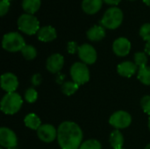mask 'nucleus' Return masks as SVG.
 Wrapping results in <instances>:
<instances>
[{
  "instance_id": "38",
  "label": "nucleus",
  "mask_w": 150,
  "mask_h": 149,
  "mask_svg": "<svg viewBox=\"0 0 150 149\" xmlns=\"http://www.w3.org/2000/svg\"><path fill=\"white\" fill-rule=\"evenodd\" d=\"M121 149H124V148H121Z\"/></svg>"
},
{
  "instance_id": "37",
  "label": "nucleus",
  "mask_w": 150,
  "mask_h": 149,
  "mask_svg": "<svg viewBox=\"0 0 150 149\" xmlns=\"http://www.w3.org/2000/svg\"><path fill=\"white\" fill-rule=\"evenodd\" d=\"M9 149H17V148H9Z\"/></svg>"
},
{
  "instance_id": "10",
  "label": "nucleus",
  "mask_w": 150,
  "mask_h": 149,
  "mask_svg": "<svg viewBox=\"0 0 150 149\" xmlns=\"http://www.w3.org/2000/svg\"><path fill=\"white\" fill-rule=\"evenodd\" d=\"M37 135L41 141L45 143H51L57 139V130L50 124H44L37 130Z\"/></svg>"
},
{
  "instance_id": "11",
  "label": "nucleus",
  "mask_w": 150,
  "mask_h": 149,
  "mask_svg": "<svg viewBox=\"0 0 150 149\" xmlns=\"http://www.w3.org/2000/svg\"><path fill=\"white\" fill-rule=\"evenodd\" d=\"M1 88L7 93L15 92L18 87V77L11 72L4 73L1 76Z\"/></svg>"
},
{
  "instance_id": "34",
  "label": "nucleus",
  "mask_w": 150,
  "mask_h": 149,
  "mask_svg": "<svg viewBox=\"0 0 150 149\" xmlns=\"http://www.w3.org/2000/svg\"><path fill=\"white\" fill-rule=\"evenodd\" d=\"M143 2H144L146 4H148V5H149L150 6V0H143Z\"/></svg>"
},
{
  "instance_id": "7",
  "label": "nucleus",
  "mask_w": 150,
  "mask_h": 149,
  "mask_svg": "<svg viewBox=\"0 0 150 149\" xmlns=\"http://www.w3.org/2000/svg\"><path fill=\"white\" fill-rule=\"evenodd\" d=\"M132 123V116L125 111H118L112 113L109 119V124L116 130L125 129Z\"/></svg>"
},
{
  "instance_id": "26",
  "label": "nucleus",
  "mask_w": 150,
  "mask_h": 149,
  "mask_svg": "<svg viewBox=\"0 0 150 149\" xmlns=\"http://www.w3.org/2000/svg\"><path fill=\"white\" fill-rule=\"evenodd\" d=\"M38 98V92L35 89L33 88H29L25 90V99L27 103L33 104L36 102Z\"/></svg>"
},
{
  "instance_id": "4",
  "label": "nucleus",
  "mask_w": 150,
  "mask_h": 149,
  "mask_svg": "<svg viewBox=\"0 0 150 149\" xmlns=\"http://www.w3.org/2000/svg\"><path fill=\"white\" fill-rule=\"evenodd\" d=\"M25 45L23 36L17 32H11L4 34L2 40L3 48L8 52L21 51Z\"/></svg>"
},
{
  "instance_id": "15",
  "label": "nucleus",
  "mask_w": 150,
  "mask_h": 149,
  "mask_svg": "<svg viewBox=\"0 0 150 149\" xmlns=\"http://www.w3.org/2000/svg\"><path fill=\"white\" fill-rule=\"evenodd\" d=\"M57 36L56 30L52 25H45L40 28L37 32V37L40 41L49 42L54 40Z\"/></svg>"
},
{
  "instance_id": "3",
  "label": "nucleus",
  "mask_w": 150,
  "mask_h": 149,
  "mask_svg": "<svg viewBox=\"0 0 150 149\" xmlns=\"http://www.w3.org/2000/svg\"><path fill=\"white\" fill-rule=\"evenodd\" d=\"M123 20V12L117 7L112 6L105 11L103 15V18L100 20L102 26L108 29H115L120 25Z\"/></svg>"
},
{
  "instance_id": "13",
  "label": "nucleus",
  "mask_w": 150,
  "mask_h": 149,
  "mask_svg": "<svg viewBox=\"0 0 150 149\" xmlns=\"http://www.w3.org/2000/svg\"><path fill=\"white\" fill-rule=\"evenodd\" d=\"M112 50L118 56H126L131 50V42L125 37H120L113 41Z\"/></svg>"
},
{
  "instance_id": "8",
  "label": "nucleus",
  "mask_w": 150,
  "mask_h": 149,
  "mask_svg": "<svg viewBox=\"0 0 150 149\" xmlns=\"http://www.w3.org/2000/svg\"><path fill=\"white\" fill-rule=\"evenodd\" d=\"M0 145L6 149L16 148L18 146V138L16 133L8 127L0 128Z\"/></svg>"
},
{
  "instance_id": "14",
  "label": "nucleus",
  "mask_w": 150,
  "mask_h": 149,
  "mask_svg": "<svg viewBox=\"0 0 150 149\" xmlns=\"http://www.w3.org/2000/svg\"><path fill=\"white\" fill-rule=\"evenodd\" d=\"M138 67L136 64L130 61H126L120 63L117 67V72L120 76L130 78L137 72Z\"/></svg>"
},
{
  "instance_id": "19",
  "label": "nucleus",
  "mask_w": 150,
  "mask_h": 149,
  "mask_svg": "<svg viewBox=\"0 0 150 149\" xmlns=\"http://www.w3.org/2000/svg\"><path fill=\"white\" fill-rule=\"evenodd\" d=\"M24 123L26 127L32 130H38L41 126L40 119L35 113H29L24 119Z\"/></svg>"
},
{
  "instance_id": "31",
  "label": "nucleus",
  "mask_w": 150,
  "mask_h": 149,
  "mask_svg": "<svg viewBox=\"0 0 150 149\" xmlns=\"http://www.w3.org/2000/svg\"><path fill=\"white\" fill-rule=\"evenodd\" d=\"M41 81H42V77L40 74H35L32 77V83L34 86H39L40 84Z\"/></svg>"
},
{
  "instance_id": "21",
  "label": "nucleus",
  "mask_w": 150,
  "mask_h": 149,
  "mask_svg": "<svg viewBox=\"0 0 150 149\" xmlns=\"http://www.w3.org/2000/svg\"><path fill=\"white\" fill-rule=\"evenodd\" d=\"M138 80L143 83L144 85H150V67L149 66H145L142 68H140L138 70V75H137Z\"/></svg>"
},
{
  "instance_id": "16",
  "label": "nucleus",
  "mask_w": 150,
  "mask_h": 149,
  "mask_svg": "<svg viewBox=\"0 0 150 149\" xmlns=\"http://www.w3.org/2000/svg\"><path fill=\"white\" fill-rule=\"evenodd\" d=\"M87 38L91 41H98L105 38V27L102 25H95L91 27L86 32Z\"/></svg>"
},
{
  "instance_id": "32",
  "label": "nucleus",
  "mask_w": 150,
  "mask_h": 149,
  "mask_svg": "<svg viewBox=\"0 0 150 149\" xmlns=\"http://www.w3.org/2000/svg\"><path fill=\"white\" fill-rule=\"evenodd\" d=\"M104 2H105L106 4H118L120 2V0H103Z\"/></svg>"
},
{
  "instance_id": "36",
  "label": "nucleus",
  "mask_w": 150,
  "mask_h": 149,
  "mask_svg": "<svg viewBox=\"0 0 150 149\" xmlns=\"http://www.w3.org/2000/svg\"><path fill=\"white\" fill-rule=\"evenodd\" d=\"M149 131H150V116H149Z\"/></svg>"
},
{
  "instance_id": "9",
  "label": "nucleus",
  "mask_w": 150,
  "mask_h": 149,
  "mask_svg": "<svg viewBox=\"0 0 150 149\" xmlns=\"http://www.w3.org/2000/svg\"><path fill=\"white\" fill-rule=\"evenodd\" d=\"M78 56L82 62L85 64H94L97 61V51L90 44L84 43L79 46L78 48Z\"/></svg>"
},
{
  "instance_id": "29",
  "label": "nucleus",
  "mask_w": 150,
  "mask_h": 149,
  "mask_svg": "<svg viewBox=\"0 0 150 149\" xmlns=\"http://www.w3.org/2000/svg\"><path fill=\"white\" fill-rule=\"evenodd\" d=\"M10 1L9 0H1L0 2V15L4 16L9 10Z\"/></svg>"
},
{
  "instance_id": "12",
  "label": "nucleus",
  "mask_w": 150,
  "mask_h": 149,
  "mask_svg": "<svg viewBox=\"0 0 150 149\" xmlns=\"http://www.w3.org/2000/svg\"><path fill=\"white\" fill-rule=\"evenodd\" d=\"M64 65V58L61 54H51L46 63V68L47 71H49L52 74L59 73Z\"/></svg>"
},
{
  "instance_id": "17",
  "label": "nucleus",
  "mask_w": 150,
  "mask_h": 149,
  "mask_svg": "<svg viewBox=\"0 0 150 149\" xmlns=\"http://www.w3.org/2000/svg\"><path fill=\"white\" fill-rule=\"evenodd\" d=\"M103 0H83L82 8L89 14H93L98 11L102 7Z\"/></svg>"
},
{
  "instance_id": "39",
  "label": "nucleus",
  "mask_w": 150,
  "mask_h": 149,
  "mask_svg": "<svg viewBox=\"0 0 150 149\" xmlns=\"http://www.w3.org/2000/svg\"><path fill=\"white\" fill-rule=\"evenodd\" d=\"M9 1H10V0H9Z\"/></svg>"
},
{
  "instance_id": "25",
  "label": "nucleus",
  "mask_w": 150,
  "mask_h": 149,
  "mask_svg": "<svg viewBox=\"0 0 150 149\" xmlns=\"http://www.w3.org/2000/svg\"><path fill=\"white\" fill-rule=\"evenodd\" d=\"M79 149H102V145L98 141L91 139L83 141Z\"/></svg>"
},
{
  "instance_id": "30",
  "label": "nucleus",
  "mask_w": 150,
  "mask_h": 149,
  "mask_svg": "<svg viewBox=\"0 0 150 149\" xmlns=\"http://www.w3.org/2000/svg\"><path fill=\"white\" fill-rule=\"evenodd\" d=\"M78 48H79V46L77 45L76 42L75 41H69L68 42V45H67V49H68V52L69 54H76V52H78Z\"/></svg>"
},
{
  "instance_id": "20",
  "label": "nucleus",
  "mask_w": 150,
  "mask_h": 149,
  "mask_svg": "<svg viewBox=\"0 0 150 149\" xmlns=\"http://www.w3.org/2000/svg\"><path fill=\"white\" fill-rule=\"evenodd\" d=\"M40 6V0H23L22 7L29 14H33L39 10Z\"/></svg>"
},
{
  "instance_id": "23",
  "label": "nucleus",
  "mask_w": 150,
  "mask_h": 149,
  "mask_svg": "<svg viewBox=\"0 0 150 149\" xmlns=\"http://www.w3.org/2000/svg\"><path fill=\"white\" fill-rule=\"evenodd\" d=\"M21 53H22L23 56L25 57V60H28V61L33 60L37 56V50L32 45H25L22 48Z\"/></svg>"
},
{
  "instance_id": "33",
  "label": "nucleus",
  "mask_w": 150,
  "mask_h": 149,
  "mask_svg": "<svg viewBox=\"0 0 150 149\" xmlns=\"http://www.w3.org/2000/svg\"><path fill=\"white\" fill-rule=\"evenodd\" d=\"M145 53L147 54H149L150 55V41H148L147 43H146V45H145Z\"/></svg>"
},
{
  "instance_id": "24",
  "label": "nucleus",
  "mask_w": 150,
  "mask_h": 149,
  "mask_svg": "<svg viewBox=\"0 0 150 149\" xmlns=\"http://www.w3.org/2000/svg\"><path fill=\"white\" fill-rule=\"evenodd\" d=\"M134 63L136 64V66L139 68L147 66L148 56H147V54L145 52H137V53H135L134 56Z\"/></svg>"
},
{
  "instance_id": "6",
  "label": "nucleus",
  "mask_w": 150,
  "mask_h": 149,
  "mask_svg": "<svg viewBox=\"0 0 150 149\" xmlns=\"http://www.w3.org/2000/svg\"><path fill=\"white\" fill-rule=\"evenodd\" d=\"M70 76L72 81L79 85L84 84L90 80V70L87 64L80 61H76L70 67Z\"/></svg>"
},
{
  "instance_id": "1",
  "label": "nucleus",
  "mask_w": 150,
  "mask_h": 149,
  "mask_svg": "<svg viewBox=\"0 0 150 149\" xmlns=\"http://www.w3.org/2000/svg\"><path fill=\"white\" fill-rule=\"evenodd\" d=\"M83 133L75 122L64 121L57 128V141L61 149H79Z\"/></svg>"
},
{
  "instance_id": "28",
  "label": "nucleus",
  "mask_w": 150,
  "mask_h": 149,
  "mask_svg": "<svg viewBox=\"0 0 150 149\" xmlns=\"http://www.w3.org/2000/svg\"><path fill=\"white\" fill-rule=\"evenodd\" d=\"M141 106L145 113L150 116V95L144 96L141 100Z\"/></svg>"
},
{
  "instance_id": "22",
  "label": "nucleus",
  "mask_w": 150,
  "mask_h": 149,
  "mask_svg": "<svg viewBox=\"0 0 150 149\" xmlns=\"http://www.w3.org/2000/svg\"><path fill=\"white\" fill-rule=\"evenodd\" d=\"M79 89V84L74 81H68L62 84V91L66 96H71Z\"/></svg>"
},
{
  "instance_id": "18",
  "label": "nucleus",
  "mask_w": 150,
  "mask_h": 149,
  "mask_svg": "<svg viewBox=\"0 0 150 149\" xmlns=\"http://www.w3.org/2000/svg\"><path fill=\"white\" fill-rule=\"evenodd\" d=\"M109 142L113 149L123 148L124 137L120 130H115V131L112 132V133L110 134V137H109Z\"/></svg>"
},
{
  "instance_id": "27",
  "label": "nucleus",
  "mask_w": 150,
  "mask_h": 149,
  "mask_svg": "<svg viewBox=\"0 0 150 149\" xmlns=\"http://www.w3.org/2000/svg\"><path fill=\"white\" fill-rule=\"evenodd\" d=\"M140 35L147 42L150 41V23H145L141 26Z\"/></svg>"
},
{
  "instance_id": "35",
  "label": "nucleus",
  "mask_w": 150,
  "mask_h": 149,
  "mask_svg": "<svg viewBox=\"0 0 150 149\" xmlns=\"http://www.w3.org/2000/svg\"><path fill=\"white\" fill-rule=\"evenodd\" d=\"M144 149H150V143L149 144H148V145L146 146V148H145Z\"/></svg>"
},
{
  "instance_id": "5",
  "label": "nucleus",
  "mask_w": 150,
  "mask_h": 149,
  "mask_svg": "<svg viewBox=\"0 0 150 149\" xmlns=\"http://www.w3.org/2000/svg\"><path fill=\"white\" fill-rule=\"evenodd\" d=\"M18 27L21 32L28 35L35 34L40 28L38 18L29 13H24L19 16L18 18Z\"/></svg>"
},
{
  "instance_id": "2",
  "label": "nucleus",
  "mask_w": 150,
  "mask_h": 149,
  "mask_svg": "<svg viewBox=\"0 0 150 149\" xmlns=\"http://www.w3.org/2000/svg\"><path fill=\"white\" fill-rule=\"evenodd\" d=\"M23 99L17 92L6 93L1 100V111L6 115H14L22 107Z\"/></svg>"
}]
</instances>
